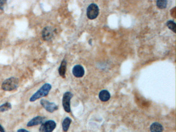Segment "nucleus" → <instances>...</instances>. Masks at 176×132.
<instances>
[{"instance_id":"obj_1","label":"nucleus","mask_w":176,"mask_h":132,"mask_svg":"<svg viewBox=\"0 0 176 132\" xmlns=\"http://www.w3.org/2000/svg\"><path fill=\"white\" fill-rule=\"evenodd\" d=\"M51 88H52L51 85H50L49 83H45L36 92V93H34V94L29 99V101L31 102H34L37 99L47 96Z\"/></svg>"},{"instance_id":"obj_2","label":"nucleus","mask_w":176,"mask_h":132,"mask_svg":"<svg viewBox=\"0 0 176 132\" xmlns=\"http://www.w3.org/2000/svg\"><path fill=\"white\" fill-rule=\"evenodd\" d=\"M19 80L16 78L7 79L2 84V88L5 91H10L14 90L18 88Z\"/></svg>"},{"instance_id":"obj_3","label":"nucleus","mask_w":176,"mask_h":132,"mask_svg":"<svg viewBox=\"0 0 176 132\" xmlns=\"http://www.w3.org/2000/svg\"><path fill=\"white\" fill-rule=\"evenodd\" d=\"M99 14V9L97 4L95 3L90 4L87 9V16L90 20L96 18Z\"/></svg>"},{"instance_id":"obj_4","label":"nucleus","mask_w":176,"mask_h":132,"mask_svg":"<svg viewBox=\"0 0 176 132\" xmlns=\"http://www.w3.org/2000/svg\"><path fill=\"white\" fill-rule=\"evenodd\" d=\"M72 97L73 94L69 91L66 92L64 94L62 100V104L63 106L64 109L67 113H70L71 112L70 101Z\"/></svg>"},{"instance_id":"obj_5","label":"nucleus","mask_w":176,"mask_h":132,"mask_svg":"<svg viewBox=\"0 0 176 132\" xmlns=\"http://www.w3.org/2000/svg\"><path fill=\"white\" fill-rule=\"evenodd\" d=\"M57 124L53 120L47 121L42 123L39 129L40 132H52L56 128Z\"/></svg>"},{"instance_id":"obj_6","label":"nucleus","mask_w":176,"mask_h":132,"mask_svg":"<svg viewBox=\"0 0 176 132\" xmlns=\"http://www.w3.org/2000/svg\"><path fill=\"white\" fill-rule=\"evenodd\" d=\"M41 104L43 108L49 113H53L58 109V106L54 103L50 102L45 99L41 100Z\"/></svg>"},{"instance_id":"obj_7","label":"nucleus","mask_w":176,"mask_h":132,"mask_svg":"<svg viewBox=\"0 0 176 132\" xmlns=\"http://www.w3.org/2000/svg\"><path fill=\"white\" fill-rule=\"evenodd\" d=\"M53 35L54 31L49 26L45 27L42 32V37L45 41H48L51 39L53 36Z\"/></svg>"},{"instance_id":"obj_8","label":"nucleus","mask_w":176,"mask_h":132,"mask_svg":"<svg viewBox=\"0 0 176 132\" xmlns=\"http://www.w3.org/2000/svg\"><path fill=\"white\" fill-rule=\"evenodd\" d=\"M84 69L81 65H77L74 66V67L72 69V74L76 78H80L83 77L84 75Z\"/></svg>"},{"instance_id":"obj_9","label":"nucleus","mask_w":176,"mask_h":132,"mask_svg":"<svg viewBox=\"0 0 176 132\" xmlns=\"http://www.w3.org/2000/svg\"><path fill=\"white\" fill-rule=\"evenodd\" d=\"M45 117L41 116H37L32 119L31 120L29 121L27 123V126L31 127L35 125H39L43 123V121L45 120Z\"/></svg>"},{"instance_id":"obj_10","label":"nucleus","mask_w":176,"mask_h":132,"mask_svg":"<svg viewBox=\"0 0 176 132\" xmlns=\"http://www.w3.org/2000/svg\"><path fill=\"white\" fill-rule=\"evenodd\" d=\"M99 97L100 100L102 102H106L109 100V99L111 98V94L108 90H102L100 92Z\"/></svg>"},{"instance_id":"obj_11","label":"nucleus","mask_w":176,"mask_h":132,"mask_svg":"<svg viewBox=\"0 0 176 132\" xmlns=\"http://www.w3.org/2000/svg\"><path fill=\"white\" fill-rule=\"evenodd\" d=\"M66 69H67V62L65 60H63L61 62L59 69V74L63 78H65Z\"/></svg>"},{"instance_id":"obj_12","label":"nucleus","mask_w":176,"mask_h":132,"mask_svg":"<svg viewBox=\"0 0 176 132\" xmlns=\"http://www.w3.org/2000/svg\"><path fill=\"white\" fill-rule=\"evenodd\" d=\"M163 127L160 123L154 122L150 126V131L151 132H162Z\"/></svg>"},{"instance_id":"obj_13","label":"nucleus","mask_w":176,"mask_h":132,"mask_svg":"<svg viewBox=\"0 0 176 132\" xmlns=\"http://www.w3.org/2000/svg\"><path fill=\"white\" fill-rule=\"evenodd\" d=\"M71 122V119L69 118V117H66L62 123V127L64 132H67L68 131L69 126H70V124Z\"/></svg>"},{"instance_id":"obj_14","label":"nucleus","mask_w":176,"mask_h":132,"mask_svg":"<svg viewBox=\"0 0 176 132\" xmlns=\"http://www.w3.org/2000/svg\"><path fill=\"white\" fill-rule=\"evenodd\" d=\"M11 108V104L10 103H5L0 106V112H6Z\"/></svg>"},{"instance_id":"obj_15","label":"nucleus","mask_w":176,"mask_h":132,"mask_svg":"<svg viewBox=\"0 0 176 132\" xmlns=\"http://www.w3.org/2000/svg\"><path fill=\"white\" fill-rule=\"evenodd\" d=\"M167 1L166 0H161L156 1V6L160 9H165L167 6Z\"/></svg>"},{"instance_id":"obj_16","label":"nucleus","mask_w":176,"mask_h":132,"mask_svg":"<svg viewBox=\"0 0 176 132\" xmlns=\"http://www.w3.org/2000/svg\"><path fill=\"white\" fill-rule=\"evenodd\" d=\"M166 25L169 29L172 30L174 33H176V23L172 20L168 21L166 23Z\"/></svg>"},{"instance_id":"obj_17","label":"nucleus","mask_w":176,"mask_h":132,"mask_svg":"<svg viewBox=\"0 0 176 132\" xmlns=\"http://www.w3.org/2000/svg\"><path fill=\"white\" fill-rule=\"evenodd\" d=\"M6 2V1H0V9H1V10L3 9L4 6Z\"/></svg>"},{"instance_id":"obj_18","label":"nucleus","mask_w":176,"mask_h":132,"mask_svg":"<svg viewBox=\"0 0 176 132\" xmlns=\"http://www.w3.org/2000/svg\"><path fill=\"white\" fill-rule=\"evenodd\" d=\"M17 132H30L29 131H27V130H25V129H19V130H18L17 131Z\"/></svg>"},{"instance_id":"obj_19","label":"nucleus","mask_w":176,"mask_h":132,"mask_svg":"<svg viewBox=\"0 0 176 132\" xmlns=\"http://www.w3.org/2000/svg\"><path fill=\"white\" fill-rule=\"evenodd\" d=\"M0 132H5V130L4 128L2 125L0 124Z\"/></svg>"}]
</instances>
